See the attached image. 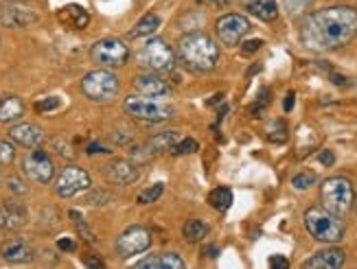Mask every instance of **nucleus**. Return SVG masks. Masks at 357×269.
<instances>
[{
    "label": "nucleus",
    "instance_id": "nucleus-38",
    "mask_svg": "<svg viewBox=\"0 0 357 269\" xmlns=\"http://www.w3.org/2000/svg\"><path fill=\"white\" fill-rule=\"evenodd\" d=\"M270 267L285 269V267H289V261H287L285 256H272V259H270Z\"/></svg>",
    "mask_w": 357,
    "mask_h": 269
},
{
    "label": "nucleus",
    "instance_id": "nucleus-12",
    "mask_svg": "<svg viewBox=\"0 0 357 269\" xmlns=\"http://www.w3.org/2000/svg\"><path fill=\"white\" fill-rule=\"evenodd\" d=\"M86 188H90V176L82 167H75V164L61 169L59 178L55 182V193L59 197H73L77 193L86 191Z\"/></svg>",
    "mask_w": 357,
    "mask_h": 269
},
{
    "label": "nucleus",
    "instance_id": "nucleus-36",
    "mask_svg": "<svg viewBox=\"0 0 357 269\" xmlns=\"http://www.w3.org/2000/svg\"><path fill=\"white\" fill-rule=\"evenodd\" d=\"M263 46V40H248L241 44V55H255Z\"/></svg>",
    "mask_w": 357,
    "mask_h": 269
},
{
    "label": "nucleus",
    "instance_id": "nucleus-35",
    "mask_svg": "<svg viewBox=\"0 0 357 269\" xmlns=\"http://www.w3.org/2000/svg\"><path fill=\"white\" fill-rule=\"evenodd\" d=\"M59 107V99L57 97H49V99H42L36 103V109L38 112H51V109Z\"/></svg>",
    "mask_w": 357,
    "mask_h": 269
},
{
    "label": "nucleus",
    "instance_id": "nucleus-32",
    "mask_svg": "<svg viewBox=\"0 0 357 269\" xmlns=\"http://www.w3.org/2000/svg\"><path fill=\"white\" fill-rule=\"evenodd\" d=\"M197 149H199L197 140H193V138H184V140H178V142H176V147L172 149V153H174V155H184V153H195Z\"/></svg>",
    "mask_w": 357,
    "mask_h": 269
},
{
    "label": "nucleus",
    "instance_id": "nucleus-44",
    "mask_svg": "<svg viewBox=\"0 0 357 269\" xmlns=\"http://www.w3.org/2000/svg\"><path fill=\"white\" fill-rule=\"evenodd\" d=\"M331 82H333L335 86H347L349 79H347V77H342V75H335V72H331Z\"/></svg>",
    "mask_w": 357,
    "mask_h": 269
},
{
    "label": "nucleus",
    "instance_id": "nucleus-42",
    "mask_svg": "<svg viewBox=\"0 0 357 269\" xmlns=\"http://www.w3.org/2000/svg\"><path fill=\"white\" fill-rule=\"evenodd\" d=\"M86 153H107V149L101 145V142H92V145H88V149H86Z\"/></svg>",
    "mask_w": 357,
    "mask_h": 269
},
{
    "label": "nucleus",
    "instance_id": "nucleus-16",
    "mask_svg": "<svg viewBox=\"0 0 357 269\" xmlns=\"http://www.w3.org/2000/svg\"><path fill=\"white\" fill-rule=\"evenodd\" d=\"M9 138L26 149H33L44 140V132L33 123H20V125H13L9 130Z\"/></svg>",
    "mask_w": 357,
    "mask_h": 269
},
{
    "label": "nucleus",
    "instance_id": "nucleus-1",
    "mask_svg": "<svg viewBox=\"0 0 357 269\" xmlns=\"http://www.w3.org/2000/svg\"><path fill=\"white\" fill-rule=\"evenodd\" d=\"M357 36V9L327 7L309 13L301 24V40L312 51L342 49Z\"/></svg>",
    "mask_w": 357,
    "mask_h": 269
},
{
    "label": "nucleus",
    "instance_id": "nucleus-25",
    "mask_svg": "<svg viewBox=\"0 0 357 269\" xmlns=\"http://www.w3.org/2000/svg\"><path fill=\"white\" fill-rule=\"evenodd\" d=\"M208 203L211 208H215L217 213H226L232 206V191L228 186H217L208 193Z\"/></svg>",
    "mask_w": 357,
    "mask_h": 269
},
{
    "label": "nucleus",
    "instance_id": "nucleus-29",
    "mask_svg": "<svg viewBox=\"0 0 357 269\" xmlns=\"http://www.w3.org/2000/svg\"><path fill=\"white\" fill-rule=\"evenodd\" d=\"M162 191H165V184H153V186H149V188H145V191L136 197V201L141 203V206H147V203H153L156 201L160 195H162Z\"/></svg>",
    "mask_w": 357,
    "mask_h": 269
},
{
    "label": "nucleus",
    "instance_id": "nucleus-4",
    "mask_svg": "<svg viewBox=\"0 0 357 269\" xmlns=\"http://www.w3.org/2000/svg\"><path fill=\"white\" fill-rule=\"evenodd\" d=\"M320 199H322V206L329 213H333L337 217H344L347 213H351V208L355 206L353 182L342 178V176L324 180L322 186H320Z\"/></svg>",
    "mask_w": 357,
    "mask_h": 269
},
{
    "label": "nucleus",
    "instance_id": "nucleus-19",
    "mask_svg": "<svg viewBox=\"0 0 357 269\" xmlns=\"http://www.w3.org/2000/svg\"><path fill=\"white\" fill-rule=\"evenodd\" d=\"M0 256H3L7 263H29L33 259V249L20 239H11L0 247Z\"/></svg>",
    "mask_w": 357,
    "mask_h": 269
},
{
    "label": "nucleus",
    "instance_id": "nucleus-20",
    "mask_svg": "<svg viewBox=\"0 0 357 269\" xmlns=\"http://www.w3.org/2000/svg\"><path fill=\"white\" fill-rule=\"evenodd\" d=\"M57 18H59V22L64 24V26L77 29V31H79V29H86L88 22H90L88 11H86L84 7H79V5H66L64 9H59Z\"/></svg>",
    "mask_w": 357,
    "mask_h": 269
},
{
    "label": "nucleus",
    "instance_id": "nucleus-46",
    "mask_svg": "<svg viewBox=\"0 0 357 269\" xmlns=\"http://www.w3.org/2000/svg\"><path fill=\"white\" fill-rule=\"evenodd\" d=\"M84 263H86L88 267H103V263H101L99 259H92V256H86Z\"/></svg>",
    "mask_w": 357,
    "mask_h": 269
},
{
    "label": "nucleus",
    "instance_id": "nucleus-17",
    "mask_svg": "<svg viewBox=\"0 0 357 269\" xmlns=\"http://www.w3.org/2000/svg\"><path fill=\"white\" fill-rule=\"evenodd\" d=\"M0 22L7 24V26H11V29H20V26H26V24L38 22V13H36L33 9L11 5V7H7L3 13H0Z\"/></svg>",
    "mask_w": 357,
    "mask_h": 269
},
{
    "label": "nucleus",
    "instance_id": "nucleus-21",
    "mask_svg": "<svg viewBox=\"0 0 357 269\" xmlns=\"http://www.w3.org/2000/svg\"><path fill=\"white\" fill-rule=\"evenodd\" d=\"M243 9L248 13L257 15V18L263 22H274L278 18L276 0H243Z\"/></svg>",
    "mask_w": 357,
    "mask_h": 269
},
{
    "label": "nucleus",
    "instance_id": "nucleus-45",
    "mask_svg": "<svg viewBox=\"0 0 357 269\" xmlns=\"http://www.w3.org/2000/svg\"><path fill=\"white\" fill-rule=\"evenodd\" d=\"M204 254H206L208 259H217V254H220V249H217L215 245H206V247H204Z\"/></svg>",
    "mask_w": 357,
    "mask_h": 269
},
{
    "label": "nucleus",
    "instance_id": "nucleus-13",
    "mask_svg": "<svg viewBox=\"0 0 357 269\" xmlns=\"http://www.w3.org/2000/svg\"><path fill=\"white\" fill-rule=\"evenodd\" d=\"M103 176L110 184L116 186H128L138 180V167L132 164L130 160H112L110 164H105Z\"/></svg>",
    "mask_w": 357,
    "mask_h": 269
},
{
    "label": "nucleus",
    "instance_id": "nucleus-7",
    "mask_svg": "<svg viewBox=\"0 0 357 269\" xmlns=\"http://www.w3.org/2000/svg\"><path fill=\"white\" fill-rule=\"evenodd\" d=\"M82 92L97 103L112 101L119 94V79L110 70H92L82 79Z\"/></svg>",
    "mask_w": 357,
    "mask_h": 269
},
{
    "label": "nucleus",
    "instance_id": "nucleus-27",
    "mask_svg": "<svg viewBox=\"0 0 357 269\" xmlns=\"http://www.w3.org/2000/svg\"><path fill=\"white\" fill-rule=\"evenodd\" d=\"M180 140L178 132H162L158 136H153L147 145L151 147L153 153H160V151H172L176 147V142Z\"/></svg>",
    "mask_w": 357,
    "mask_h": 269
},
{
    "label": "nucleus",
    "instance_id": "nucleus-47",
    "mask_svg": "<svg viewBox=\"0 0 357 269\" xmlns=\"http://www.w3.org/2000/svg\"><path fill=\"white\" fill-rule=\"evenodd\" d=\"M0 103H3V99H0Z\"/></svg>",
    "mask_w": 357,
    "mask_h": 269
},
{
    "label": "nucleus",
    "instance_id": "nucleus-23",
    "mask_svg": "<svg viewBox=\"0 0 357 269\" xmlns=\"http://www.w3.org/2000/svg\"><path fill=\"white\" fill-rule=\"evenodd\" d=\"M158 26H160V18H158V15L156 13H147V15H143V18L134 24V29L130 31V38L132 40L149 38L151 33H156Z\"/></svg>",
    "mask_w": 357,
    "mask_h": 269
},
{
    "label": "nucleus",
    "instance_id": "nucleus-37",
    "mask_svg": "<svg viewBox=\"0 0 357 269\" xmlns=\"http://www.w3.org/2000/svg\"><path fill=\"white\" fill-rule=\"evenodd\" d=\"M318 162H320V164H324V167H331V164L335 162V155H333V151H329V149L320 151V153H318Z\"/></svg>",
    "mask_w": 357,
    "mask_h": 269
},
{
    "label": "nucleus",
    "instance_id": "nucleus-10",
    "mask_svg": "<svg viewBox=\"0 0 357 269\" xmlns=\"http://www.w3.org/2000/svg\"><path fill=\"white\" fill-rule=\"evenodd\" d=\"M22 171L31 182L38 184H49L55 176V167L49 153L33 147V151H29L22 160Z\"/></svg>",
    "mask_w": 357,
    "mask_h": 269
},
{
    "label": "nucleus",
    "instance_id": "nucleus-26",
    "mask_svg": "<svg viewBox=\"0 0 357 269\" xmlns=\"http://www.w3.org/2000/svg\"><path fill=\"white\" fill-rule=\"evenodd\" d=\"M206 234H208V226L204 224V221H199V219H191V221H186V224L182 226V239L189 241V243L202 241Z\"/></svg>",
    "mask_w": 357,
    "mask_h": 269
},
{
    "label": "nucleus",
    "instance_id": "nucleus-28",
    "mask_svg": "<svg viewBox=\"0 0 357 269\" xmlns=\"http://www.w3.org/2000/svg\"><path fill=\"white\" fill-rule=\"evenodd\" d=\"M70 219L75 221V228H77V232H79L82 239H84L88 245H95V243H97L95 234L90 232V228L86 226V221L82 219V215H79V213H75V210H70Z\"/></svg>",
    "mask_w": 357,
    "mask_h": 269
},
{
    "label": "nucleus",
    "instance_id": "nucleus-3",
    "mask_svg": "<svg viewBox=\"0 0 357 269\" xmlns=\"http://www.w3.org/2000/svg\"><path fill=\"white\" fill-rule=\"evenodd\" d=\"M303 226L309 232L312 239H316L318 243H327V245H335L344 239L347 234V226L342 217H337L333 213H329L327 208H320V206H312L307 208L303 215Z\"/></svg>",
    "mask_w": 357,
    "mask_h": 269
},
{
    "label": "nucleus",
    "instance_id": "nucleus-18",
    "mask_svg": "<svg viewBox=\"0 0 357 269\" xmlns=\"http://www.w3.org/2000/svg\"><path fill=\"white\" fill-rule=\"evenodd\" d=\"M24 221H26V210L20 203L5 201L3 206H0V228L18 230L24 226Z\"/></svg>",
    "mask_w": 357,
    "mask_h": 269
},
{
    "label": "nucleus",
    "instance_id": "nucleus-15",
    "mask_svg": "<svg viewBox=\"0 0 357 269\" xmlns=\"http://www.w3.org/2000/svg\"><path fill=\"white\" fill-rule=\"evenodd\" d=\"M134 88H136V92L145 94V97H153V99L167 97V94L172 92V88H169L165 79H160L153 72H143V75L134 77Z\"/></svg>",
    "mask_w": 357,
    "mask_h": 269
},
{
    "label": "nucleus",
    "instance_id": "nucleus-30",
    "mask_svg": "<svg viewBox=\"0 0 357 269\" xmlns=\"http://www.w3.org/2000/svg\"><path fill=\"white\" fill-rule=\"evenodd\" d=\"M268 138L274 142H285L287 140V128L283 121H274L268 128Z\"/></svg>",
    "mask_w": 357,
    "mask_h": 269
},
{
    "label": "nucleus",
    "instance_id": "nucleus-22",
    "mask_svg": "<svg viewBox=\"0 0 357 269\" xmlns=\"http://www.w3.org/2000/svg\"><path fill=\"white\" fill-rule=\"evenodd\" d=\"M136 269H184V261L178 254H151L138 261Z\"/></svg>",
    "mask_w": 357,
    "mask_h": 269
},
{
    "label": "nucleus",
    "instance_id": "nucleus-41",
    "mask_svg": "<svg viewBox=\"0 0 357 269\" xmlns=\"http://www.w3.org/2000/svg\"><path fill=\"white\" fill-rule=\"evenodd\" d=\"M57 247H59L61 252H73V249H75V241H73V239H59V241H57Z\"/></svg>",
    "mask_w": 357,
    "mask_h": 269
},
{
    "label": "nucleus",
    "instance_id": "nucleus-9",
    "mask_svg": "<svg viewBox=\"0 0 357 269\" xmlns=\"http://www.w3.org/2000/svg\"><path fill=\"white\" fill-rule=\"evenodd\" d=\"M215 33L224 46H237L250 33V22L241 13H226L215 22Z\"/></svg>",
    "mask_w": 357,
    "mask_h": 269
},
{
    "label": "nucleus",
    "instance_id": "nucleus-6",
    "mask_svg": "<svg viewBox=\"0 0 357 269\" xmlns=\"http://www.w3.org/2000/svg\"><path fill=\"white\" fill-rule=\"evenodd\" d=\"M138 64L149 68L151 72H169L176 66V53L165 40L153 38L149 40L136 55Z\"/></svg>",
    "mask_w": 357,
    "mask_h": 269
},
{
    "label": "nucleus",
    "instance_id": "nucleus-11",
    "mask_svg": "<svg viewBox=\"0 0 357 269\" xmlns=\"http://www.w3.org/2000/svg\"><path fill=\"white\" fill-rule=\"evenodd\" d=\"M149 245H151V232L143 226H132L116 239L114 249L121 259H130L149 249Z\"/></svg>",
    "mask_w": 357,
    "mask_h": 269
},
{
    "label": "nucleus",
    "instance_id": "nucleus-40",
    "mask_svg": "<svg viewBox=\"0 0 357 269\" xmlns=\"http://www.w3.org/2000/svg\"><path fill=\"white\" fill-rule=\"evenodd\" d=\"M307 3H309V0H285L287 9H291V11H298V9H303Z\"/></svg>",
    "mask_w": 357,
    "mask_h": 269
},
{
    "label": "nucleus",
    "instance_id": "nucleus-31",
    "mask_svg": "<svg viewBox=\"0 0 357 269\" xmlns=\"http://www.w3.org/2000/svg\"><path fill=\"white\" fill-rule=\"evenodd\" d=\"M316 184V176L314 173H298V176L291 178V186L296 188V191H307L309 186Z\"/></svg>",
    "mask_w": 357,
    "mask_h": 269
},
{
    "label": "nucleus",
    "instance_id": "nucleus-24",
    "mask_svg": "<svg viewBox=\"0 0 357 269\" xmlns=\"http://www.w3.org/2000/svg\"><path fill=\"white\" fill-rule=\"evenodd\" d=\"M24 114V103L18 97H7L0 103V123L18 121Z\"/></svg>",
    "mask_w": 357,
    "mask_h": 269
},
{
    "label": "nucleus",
    "instance_id": "nucleus-39",
    "mask_svg": "<svg viewBox=\"0 0 357 269\" xmlns=\"http://www.w3.org/2000/svg\"><path fill=\"white\" fill-rule=\"evenodd\" d=\"M9 188H11L13 193H18V195H22V193L26 191V188L22 186V182H20V180H15V178L9 180Z\"/></svg>",
    "mask_w": 357,
    "mask_h": 269
},
{
    "label": "nucleus",
    "instance_id": "nucleus-34",
    "mask_svg": "<svg viewBox=\"0 0 357 269\" xmlns=\"http://www.w3.org/2000/svg\"><path fill=\"white\" fill-rule=\"evenodd\" d=\"M13 157H15L13 147L9 145V142L0 140V164H9V162H13Z\"/></svg>",
    "mask_w": 357,
    "mask_h": 269
},
{
    "label": "nucleus",
    "instance_id": "nucleus-14",
    "mask_svg": "<svg viewBox=\"0 0 357 269\" xmlns=\"http://www.w3.org/2000/svg\"><path fill=\"white\" fill-rule=\"evenodd\" d=\"M347 261V254H344V249H340V247H327V249H320L316 252V254L305 261L303 267L305 269H337V267H342Z\"/></svg>",
    "mask_w": 357,
    "mask_h": 269
},
{
    "label": "nucleus",
    "instance_id": "nucleus-5",
    "mask_svg": "<svg viewBox=\"0 0 357 269\" xmlns=\"http://www.w3.org/2000/svg\"><path fill=\"white\" fill-rule=\"evenodd\" d=\"M123 109L136 121L143 123H165L174 116V107L153 101V97H128L126 103H123Z\"/></svg>",
    "mask_w": 357,
    "mask_h": 269
},
{
    "label": "nucleus",
    "instance_id": "nucleus-8",
    "mask_svg": "<svg viewBox=\"0 0 357 269\" xmlns=\"http://www.w3.org/2000/svg\"><path fill=\"white\" fill-rule=\"evenodd\" d=\"M90 57L95 64H99L103 68H121L128 64L130 49L119 38H103L92 44Z\"/></svg>",
    "mask_w": 357,
    "mask_h": 269
},
{
    "label": "nucleus",
    "instance_id": "nucleus-33",
    "mask_svg": "<svg viewBox=\"0 0 357 269\" xmlns=\"http://www.w3.org/2000/svg\"><path fill=\"white\" fill-rule=\"evenodd\" d=\"M268 103H270V90L266 88V90H261V94H259L257 103H255V105L250 107V114H252V116H261L263 112H266Z\"/></svg>",
    "mask_w": 357,
    "mask_h": 269
},
{
    "label": "nucleus",
    "instance_id": "nucleus-43",
    "mask_svg": "<svg viewBox=\"0 0 357 269\" xmlns=\"http://www.w3.org/2000/svg\"><path fill=\"white\" fill-rule=\"evenodd\" d=\"M294 99H296V94H294V92H287V97H285V101H283V109H285V112H291Z\"/></svg>",
    "mask_w": 357,
    "mask_h": 269
},
{
    "label": "nucleus",
    "instance_id": "nucleus-2",
    "mask_svg": "<svg viewBox=\"0 0 357 269\" xmlns=\"http://www.w3.org/2000/svg\"><path fill=\"white\" fill-rule=\"evenodd\" d=\"M178 57L193 72H208L220 61V46L206 33H186L178 42Z\"/></svg>",
    "mask_w": 357,
    "mask_h": 269
}]
</instances>
